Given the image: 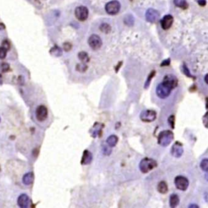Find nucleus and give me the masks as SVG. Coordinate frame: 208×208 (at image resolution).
I'll use <instances>...</instances> for the list:
<instances>
[{"label":"nucleus","mask_w":208,"mask_h":208,"mask_svg":"<svg viewBox=\"0 0 208 208\" xmlns=\"http://www.w3.org/2000/svg\"><path fill=\"white\" fill-rule=\"evenodd\" d=\"M10 69V66L7 63H3L1 64V70L3 72H7L9 71Z\"/></svg>","instance_id":"obj_28"},{"label":"nucleus","mask_w":208,"mask_h":208,"mask_svg":"<svg viewBox=\"0 0 208 208\" xmlns=\"http://www.w3.org/2000/svg\"><path fill=\"white\" fill-rule=\"evenodd\" d=\"M154 74H155V71H152L151 72V73L149 75V76H148V78H147V81H146V86H145V88H146V89L149 86V84L150 83V81H151V79H152L153 76H154Z\"/></svg>","instance_id":"obj_30"},{"label":"nucleus","mask_w":208,"mask_h":208,"mask_svg":"<svg viewBox=\"0 0 208 208\" xmlns=\"http://www.w3.org/2000/svg\"><path fill=\"white\" fill-rule=\"evenodd\" d=\"M170 62H171L170 59H168V60H166L163 61L162 63H161V65H160V66H161V67L168 66V65L170 64Z\"/></svg>","instance_id":"obj_35"},{"label":"nucleus","mask_w":208,"mask_h":208,"mask_svg":"<svg viewBox=\"0 0 208 208\" xmlns=\"http://www.w3.org/2000/svg\"><path fill=\"white\" fill-rule=\"evenodd\" d=\"M197 2H198V4L200 6H202V7H204L207 4V1L206 0H197Z\"/></svg>","instance_id":"obj_36"},{"label":"nucleus","mask_w":208,"mask_h":208,"mask_svg":"<svg viewBox=\"0 0 208 208\" xmlns=\"http://www.w3.org/2000/svg\"><path fill=\"white\" fill-rule=\"evenodd\" d=\"M72 46L69 42H65L64 44V49L65 50V51H69L72 49Z\"/></svg>","instance_id":"obj_34"},{"label":"nucleus","mask_w":208,"mask_h":208,"mask_svg":"<svg viewBox=\"0 0 208 208\" xmlns=\"http://www.w3.org/2000/svg\"><path fill=\"white\" fill-rule=\"evenodd\" d=\"M3 84V76H2V75L0 74V86Z\"/></svg>","instance_id":"obj_39"},{"label":"nucleus","mask_w":208,"mask_h":208,"mask_svg":"<svg viewBox=\"0 0 208 208\" xmlns=\"http://www.w3.org/2000/svg\"><path fill=\"white\" fill-rule=\"evenodd\" d=\"M100 30L102 32H103V33H108L112 30V27H111L110 25H108L107 23H103V24H102L100 25Z\"/></svg>","instance_id":"obj_24"},{"label":"nucleus","mask_w":208,"mask_h":208,"mask_svg":"<svg viewBox=\"0 0 208 208\" xmlns=\"http://www.w3.org/2000/svg\"><path fill=\"white\" fill-rule=\"evenodd\" d=\"M103 128H104V124H101V123H95V124H94L93 128H91V131H90L92 137H100Z\"/></svg>","instance_id":"obj_15"},{"label":"nucleus","mask_w":208,"mask_h":208,"mask_svg":"<svg viewBox=\"0 0 208 208\" xmlns=\"http://www.w3.org/2000/svg\"><path fill=\"white\" fill-rule=\"evenodd\" d=\"M174 139V134L171 130H163L159 132L158 136V143L161 146L166 147L173 142Z\"/></svg>","instance_id":"obj_1"},{"label":"nucleus","mask_w":208,"mask_h":208,"mask_svg":"<svg viewBox=\"0 0 208 208\" xmlns=\"http://www.w3.org/2000/svg\"><path fill=\"white\" fill-rule=\"evenodd\" d=\"M120 9V3L117 0H113L107 3L105 7V10L109 15H116Z\"/></svg>","instance_id":"obj_6"},{"label":"nucleus","mask_w":208,"mask_h":208,"mask_svg":"<svg viewBox=\"0 0 208 208\" xmlns=\"http://www.w3.org/2000/svg\"><path fill=\"white\" fill-rule=\"evenodd\" d=\"M131 1H132V0H131Z\"/></svg>","instance_id":"obj_40"},{"label":"nucleus","mask_w":208,"mask_h":208,"mask_svg":"<svg viewBox=\"0 0 208 208\" xmlns=\"http://www.w3.org/2000/svg\"><path fill=\"white\" fill-rule=\"evenodd\" d=\"M189 207H190V208H191V207H197V208H198V206H197V205H194V204H192V205H189Z\"/></svg>","instance_id":"obj_38"},{"label":"nucleus","mask_w":208,"mask_h":208,"mask_svg":"<svg viewBox=\"0 0 208 208\" xmlns=\"http://www.w3.org/2000/svg\"><path fill=\"white\" fill-rule=\"evenodd\" d=\"M183 71H184V73L187 76H189V77H193V76L190 74V72H189V70L188 68H187V67H186V65L185 64H184L183 65ZM194 79V78H193Z\"/></svg>","instance_id":"obj_32"},{"label":"nucleus","mask_w":208,"mask_h":208,"mask_svg":"<svg viewBox=\"0 0 208 208\" xmlns=\"http://www.w3.org/2000/svg\"><path fill=\"white\" fill-rule=\"evenodd\" d=\"M75 15H76V19L81 21H84L88 18L89 15V11L87 9L86 7L85 6H80L77 7L75 10Z\"/></svg>","instance_id":"obj_8"},{"label":"nucleus","mask_w":208,"mask_h":208,"mask_svg":"<svg viewBox=\"0 0 208 208\" xmlns=\"http://www.w3.org/2000/svg\"><path fill=\"white\" fill-rule=\"evenodd\" d=\"M157 113L153 110H144L140 114V119L141 120L146 123L153 122L156 120Z\"/></svg>","instance_id":"obj_4"},{"label":"nucleus","mask_w":208,"mask_h":208,"mask_svg":"<svg viewBox=\"0 0 208 208\" xmlns=\"http://www.w3.org/2000/svg\"><path fill=\"white\" fill-rule=\"evenodd\" d=\"M168 124L171 125V127L174 128V124H175V117L174 116H169V118L168 119Z\"/></svg>","instance_id":"obj_33"},{"label":"nucleus","mask_w":208,"mask_h":208,"mask_svg":"<svg viewBox=\"0 0 208 208\" xmlns=\"http://www.w3.org/2000/svg\"><path fill=\"white\" fill-rule=\"evenodd\" d=\"M48 116V111H47V108L43 105H40L37 107L36 109V117H37V120L38 121H44L46 120V119L47 118Z\"/></svg>","instance_id":"obj_9"},{"label":"nucleus","mask_w":208,"mask_h":208,"mask_svg":"<svg viewBox=\"0 0 208 208\" xmlns=\"http://www.w3.org/2000/svg\"><path fill=\"white\" fill-rule=\"evenodd\" d=\"M174 4L182 9H186L188 7V3L186 0H174Z\"/></svg>","instance_id":"obj_22"},{"label":"nucleus","mask_w":208,"mask_h":208,"mask_svg":"<svg viewBox=\"0 0 208 208\" xmlns=\"http://www.w3.org/2000/svg\"><path fill=\"white\" fill-rule=\"evenodd\" d=\"M93 159V154L90 151H89L88 150H86L83 152V155L81 158V164L82 165H88L92 162Z\"/></svg>","instance_id":"obj_16"},{"label":"nucleus","mask_w":208,"mask_h":208,"mask_svg":"<svg viewBox=\"0 0 208 208\" xmlns=\"http://www.w3.org/2000/svg\"><path fill=\"white\" fill-rule=\"evenodd\" d=\"M183 153H184V150H183V146L181 142H177L172 147L171 150V154L172 155L176 158H180L182 156Z\"/></svg>","instance_id":"obj_11"},{"label":"nucleus","mask_w":208,"mask_h":208,"mask_svg":"<svg viewBox=\"0 0 208 208\" xmlns=\"http://www.w3.org/2000/svg\"><path fill=\"white\" fill-rule=\"evenodd\" d=\"M118 142V137L116 135H111L107 137V146H109L110 147H114L116 146Z\"/></svg>","instance_id":"obj_20"},{"label":"nucleus","mask_w":208,"mask_h":208,"mask_svg":"<svg viewBox=\"0 0 208 208\" xmlns=\"http://www.w3.org/2000/svg\"><path fill=\"white\" fill-rule=\"evenodd\" d=\"M157 190L159 191V193H162V194H165V193H168V187L167 183L163 181H159L157 185Z\"/></svg>","instance_id":"obj_18"},{"label":"nucleus","mask_w":208,"mask_h":208,"mask_svg":"<svg viewBox=\"0 0 208 208\" xmlns=\"http://www.w3.org/2000/svg\"><path fill=\"white\" fill-rule=\"evenodd\" d=\"M7 50L4 49L3 47H0V60H3L5 59V57L7 56Z\"/></svg>","instance_id":"obj_29"},{"label":"nucleus","mask_w":208,"mask_h":208,"mask_svg":"<svg viewBox=\"0 0 208 208\" xmlns=\"http://www.w3.org/2000/svg\"><path fill=\"white\" fill-rule=\"evenodd\" d=\"M157 162L150 158H144L139 163V169L142 173H148L157 167Z\"/></svg>","instance_id":"obj_2"},{"label":"nucleus","mask_w":208,"mask_h":208,"mask_svg":"<svg viewBox=\"0 0 208 208\" xmlns=\"http://www.w3.org/2000/svg\"><path fill=\"white\" fill-rule=\"evenodd\" d=\"M87 68H88V67H87L86 64H83V63L77 64L76 67V71L80 72H85L87 70Z\"/></svg>","instance_id":"obj_25"},{"label":"nucleus","mask_w":208,"mask_h":208,"mask_svg":"<svg viewBox=\"0 0 208 208\" xmlns=\"http://www.w3.org/2000/svg\"><path fill=\"white\" fill-rule=\"evenodd\" d=\"M78 58L81 61V63H83V64H87L88 62H90V57H89L86 52H85V51H81L78 54Z\"/></svg>","instance_id":"obj_21"},{"label":"nucleus","mask_w":208,"mask_h":208,"mask_svg":"<svg viewBox=\"0 0 208 208\" xmlns=\"http://www.w3.org/2000/svg\"><path fill=\"white\" fill-rule=\"evenodd\" d=\"M163 82H164L166 85H168V86H170L172 89H175L176 87L178 85V80L177 78L173 75H166V76L163 77Z\"/></svg>","instance_id":"obj_12"},{"label":"nucleus","mask_w":208,"mask_h":208,"mask_svg":"<svg viewBox=\"0 0 208 208\" xmlns=\"http://www.w3.org/2000/svg\"><path fill=\"white\" fill-rule=\"evenodd\" d=\"M51 54L52 55V56H56V57H59V56H62V50H61L59 46H55L51 50Z\"/></svg>","instance_id":"obj_23"},{"label":"nucleus","mask_w":208,"mask_h":208,"mask_svg":"<svg viewBox=\"0 0 208 208\" xmlns=\"http://www.w3.org/2000/svg\"><path fill=\"white\" fill-rule=\"evenodd\" d=\"M174 183L176 187L181 191H185L189 187V181L187 178L183 176H177L174 180Z\"/></svg>","instance_id":"obj_5"},{"label":"nucleus","mask_w":208,"mask_h":208,"mask_svg":"<svg viewBox=\"0 0 208 208\" xmlns=\"http://www.w3.org/2000/svg\"><path fill=\"white\" fill-rule=\"evenodd\" d=\"M88 43H89L90 47L94 51L99 50L102 47V45L101 37L99 36L96 35V34H93L89 37Z\"/></svg>","instance_id":"obj_7"},{"label":"nucleus","mask_w":208,"mask_h":208,"mask_svg":"<svg viewBox=\"0 0 208 208\" xmlns=\"http://www.w3.org/2000/svg\"><path fill=\"white\" fill-rule=\"evenodd\" d=\"M146 18L149 22L154 23L159 19V13L158 11L152 9V8L148 9L147 11H146Z\"/></svg>","instance_id":"obj_13"},{"label":"nucleus","mask_w":208,"mask_h":208,"mask_svg":"<svg viewBox=\"0 0 208 208\" xmlns=\"http://www.w3.org/2000/svg\"><path fill=\"white\" fill-rule=\"evenodd\" d=\"M17 203H18L19 207H20L21 208H26L29 207L30 199L27 194L23 193V194H20L19 196V198L17 199Z\"/></svg>","instance_id":"obj_14"},{"label":"nucleus","mask_w":208,"mask_h":208,"mask_svg":"<svg viewBox=\"0 0 208 208\" xmlns=\"http://www.w3.org/2000/svg\"><path fill=\"white\" fill-rule=\"evenodd\" d=\"M102 153L105 154V155H109L111 153H112V149H111V147L108 146H104L103 147H102Z\"/></svg>","instance_id":"obj_27"},{"label":"nucleus","mask_w":208,"mask_h":208,"mask_svg":"<svg viewBox=\"0 0 208 208\" xmlns=\"http://www.w3.org/2000/svg\"><path fill=\"white\" fill-rule=\"evenodd\" d=\"M173 15H166L163 17V19L160 20V24H161V27L164 30H168L169 29L173 24Z\"/></svg>","instance_id":"obj_10"},{"label":"nucleus","mask_w":208,"mask_h":208,"mask_svg":"<svg viewBox=\"0 0 208 208\" xmlns=\"http://www.w3.org/2000/svg\"><path fill=\"white\" fill-rule=\"evenodd\" d=\"M200 168H202L204 172H207L208 170V160L207 159H204L202 160V162L200 163Z\"/></svg>","instance_id":"obj_26"},{"label":"nucleus","mask_w":208,"mask_h":208,"mask_svg":"<svg viewBox=\"0 0 208 208\" xmlns=\"http://www.w3.org/2000/svg\"><path fill=\"white\" fill-rule=\"evenodd\" d=\"M180 203V198L177 193H173L169 198V205L172 208H175L177 207Z\"/></svg>","instance_id":"obj_17"},{"label":"nucleus","mask_w":208,"mask_h":208,"mask_svg":"<svg viewBox=\"0 0 208 208\" xmlns=\"http://www.w3.org/2000/svg\"><path fill=\"white\" fill-rule=\"evenodd\" d=\"M4 29H5V25L3 23H0V30H3Z\"/></svg>","instance_id":"obj_37"},{"label":"nucleus","mask_w":208,"mask_h":208,"mask_svg":"<svg viewBox=\"0 0 208 208\" xmlns=\"http://www.w3.org/2000/svg\"><path fill=\"white\" fill-rule=\"evenodd\" d=\"M2 47H3L4 49H6L7 51H8L11 48V44L10 42L7 40H4L2 42Z\"/></svg>","instance_id":"obj_31"},{"label":"nucleus","mask_w":208,"mask_h":208,"mask_svg":"<svg viewBox=\"0 0 208 208\" xmlns=\"http://www.w3.org/2000/svg\"><path fill=\"white\" fill-rule=\"evenodd\" d=\"M34 180V175L33 173H28L23 177V183L26 185H29L33 182Z\"/></svg>","instance_id":"obj_19"},{"label":"nucleus","mask_w":208,"mask_h":208,"mask_svg":"<svg viewBox=\"0 0 208 208\" xmlns=\"http://www.w3.org/2000/svg\"><path fill=\"white\" fill-rule=\"evenodd\" d=\"M173 89L170 86H168V85H166L164 82H161L159 83L156 87V94L159 98H167L172 93Z\"/></svg>","instance_id":"obj_3"}]
</instances>
